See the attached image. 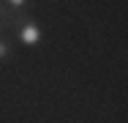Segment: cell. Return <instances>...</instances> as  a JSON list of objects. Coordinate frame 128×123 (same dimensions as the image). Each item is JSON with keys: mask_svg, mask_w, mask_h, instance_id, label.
<instances>
[{"mask_svg": "<svg viewBox=\"0 0 128 123\" xmlns=\"http://www.w3.org/2000/svg\"><path fill=\"white\" fill-rule=\"evenodd\" d=\"M38 36H41V33H38V27H36V25H25V27H22V33H19V38H22L25 44H36V41H38Z\"/></svg>", "mask_w": 128, "mask_h": 123, "instance_id": "1", "label": "cell"}, {"mask_svg": "<svg viewBox=\"0 0 128 123\" xmlns=\"http://www.w3.org/2000/svg\"><path fill=\"white\" fill-rule=\"evenodd\" d=\"M8 3H14V6H25V0H8Z\"/></svg>", "mask_w": 128, "mask_h": 123, "instance_id": "3", "label": "cell"}, {"mask_svg": "<svg viewBox=\"0 0 128 123\" xmlns=\"http://www.w3.org/2000/svg\"><path fill=\"white\" fill-rule=\"evenodd\" d=\"M6 52H8V47H6V41H0V60L6 57Z\"/></svg>", "mask_w": 128, "mask_h": 123, "instance_id": "2", "label": "cell"}]
</instances>
